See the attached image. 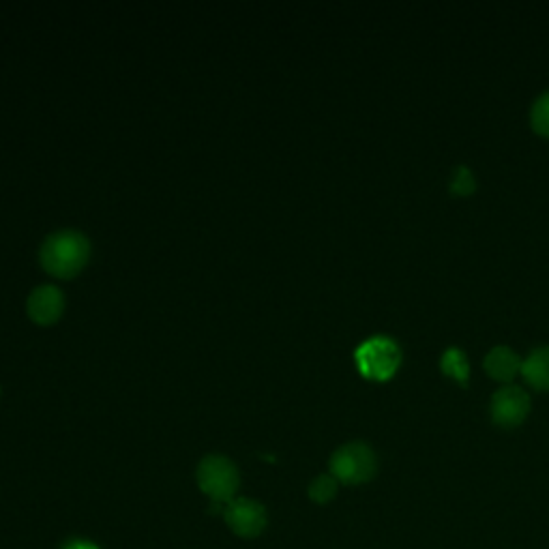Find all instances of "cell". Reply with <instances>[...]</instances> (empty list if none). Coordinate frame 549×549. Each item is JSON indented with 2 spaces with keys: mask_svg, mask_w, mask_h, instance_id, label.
<instances>
[{
  "mask_svg": "<svg viewBox=\"0 0 549 549\" xmlns=\"http://www.w3.org/2000/svg\"><path fill=\"white\" fill-rule=\"evenodd\" d=\"M337 483L339 481L333 477V474H320V477H316L309 485V498L318 504L331 502L337 494Z\"/></svg>",
  "mask_w": 549,
  "mask_h": 549,
  "instance_id": "cell-11",
  "label": "cell"
},
{
  "mask_svg": "<svg viewBox=\"0 0 549 549\" xmlns=\"http://www.w3.org/2000/svg\"><path fill=\"white\" fill-rule=\"evenodd\" d=\"M63 549H99L95 543H88L84 539H76V541H69Z\"/></svg>",
  "mask_w": 549,
  "mask_h": 549,
  "instance_id": "cell-14",
  "label": "cell"
},
{
  "mask_svg": "<svg viewBox=\"0 0 549 549\" xmlns=\"http://www.w3.org/2000/svg\"><path fill=\"white\" fill-rule=\"evenodd\" d=\"M522 374L537 389H549V346L534 348L522 361Z\"/></svg>",
  "mask_w": 549,
  "mask_h": 549,
  "instance_id": "cell-9",
  "label": "cell"
},
{
  "mask_svg": "<svg viewBox=\"0 0 549 549\" xmlns=\"http://www.w3.org/2000/svg\"><path fill=\"white\" fill-rule=\"evenodd\" d=\"M28 316H31L39 324H52L61 318L65 309V296L52 284L39 286L31 292L26 301Z\"/></svg>",
  "mask_w": 549,
  "mask_h": 549,
  "instance_id": "cell-7",
  "label": "cell"
},
{
  "mask_svg": "<svg viewBox=\"0 0 549 549\" xmlns=\"http://www.w3.org/2000/svg\"><path fill=\"white\" fill-rule=\"evenodd\" d=\"M224 517L230 530L243 539H254L266 528V509L251 498L230 500L224 509Z\"/></svg>",
  "mask_w": 549,
  "mask_h": 549,
  "instance_id": "cell-5",
  "label": "cell"
},
{
  "mask_svg": "<svg viewBox=\"0 0 549 549\" xmlns=\"http://www.w3.org/2000/svg\"><path fill=\"white\" fill-rule=\"evenodd\" d=\"M39 256L50 275L67 279L84 269L91 256V243L78 230H58L43 241Z\"/></svg>",
  "mask_w": 549,
  "mask_h": 549,
  "instance_id": "cell-1",
  "label": "cell"
},
{
  "mask_svg": "<svg viewBox=\"0 0 549 549\" xmlns=\"http://www.w3.org/2000/svg\"><path fill=\"white\" fill-rule=\"evenodd\" d=\"M530 410V395L517 387V384H507L494 393L492 397V417L498 425L513 427L519 425Z\"/></svg>",
  "mask_w": 549,
  "mask_h": 549,
  "instance_id": "cell-6",
  "label": "cell"
},
{
  "mask_svg": "<svg viewBox=\"0 0 549 549\" xmlns=\"http://www.w3.org/2000/svg\"><path fill=\"white\" fill-rule=\"evenodd\" d=\"M378 470V459L367 442H348L331 455V474L346 485L367 483Z\"/></svg>",
  "mask_w": 549,
  "mask_h": 549,
  "instance_id": "cell-4",
  "label": "cell"
},
{
  "mask_svg": "<svg viewBox=\"0 0 549 549\" xmlns=\"http://www.w3.org/2000/svg\"><path fill=\"white\" fill-rule=\"evenodd\" d=\"M474 187H477V181H474V174L470 172V168H466V166L455 168L453 178H451L453 194H470V191H474Z\"/></svg>",
  "mask_w": 549,
  "mask_h": 549,
  "instance_id": "cell-13",
  "label": "cell"
},
{
  "mask_svg": "<svg viewBox=\"0 0 549 549\" xmlns=\"http://www.w3.org/2000/svg\"><path fill=\"white\" fill-rule=\"evenodd\" d=\"M485 369L496 380L509 382L511 378H515L519 369H522V359H519V354L513 348L496 346L485 356Z\"/></svg>",
  "mask_w": 549,
  "mask_h": 549,
  "instance_id": "cell-8",
  "label": "cell"
},
{
  "mask_svg": "<svg viewBox=\"0 0 549 549\" xmlns=\"http://www.w3.org/2000/svg\"><path fill=\"white\" fill-rule=\"evenodd\" d=\"M440 365H442V372L453 376L455 380L459 382H468V376H470V365H468V356L464 350L459 348H449L442 352V359H440Z\"/></svg>",
  "mask_w": 549,
  "mask_h": 549,
  "instance_id": "cell-10",
  "label": "cell"
},
{
  "mask_svg": "<svg viewBox=\"0 0 549 549\" xmlns=\"http://www.w3.org/2000/svg\"><path fill=\"white\" fill-rule=\"evenodd\" d=\"M241 477L239 468L224 455H206L198 466V485L213 500V507H221L234 500Z\"/></svg>",
  "mask_w": 549,
  "mask_h": 549,
  "instance_id": "cell-3",
  "label": "cell"
},
{
  "mask_svg": "<svg viewBox=\"0 0 549 549\" xmlns=\"http://www.w3.org/2000/svg\"><path fill=\"white\" fill-rule=\"evenodd\" d=\"M530 118H532L534 129L549 136V91H545L537 101L532 103Z\"/></svg>",
  "mask_w": 549,
  "mask_h": 549,
  "instance_id": "cell-12",
  "label": "cell"
},
{
  "mask_svg": "<svg viewBox=\"0 0 549 549\" xmlns=\"http://www.w3.org/2000/svg\"><path fill=\"white\" fill-rule=\"evenodd\" d=\"M354 361L365 378L387 380L402 363V348L389 335H372L356 346Z\"/></svg>",
  "mask_w": 549,
  "mask_h": 549,
  "instance_id": "cell-2",
  "label": "cell"
}]
</instances>
